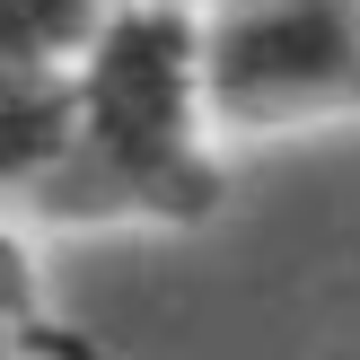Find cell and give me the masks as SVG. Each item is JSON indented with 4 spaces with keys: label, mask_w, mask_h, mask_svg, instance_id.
<instances>
[{
    "label": "cell",
    "mask_w": 360,
    "mask_h": 360,
    "mask_svg": "<svg viewBox=\"0 0 360 360\" xmlns=\"http://www.w3.org/2000/svg\"><path fill=\"white\" fill-rule=\"evenodd\" d=\"M202 0H115L79 53V132L18 211L44 229H202L220 211Z\"/></svg>",
    "instance_id": "cell-1"
},
{
    "label": "cell",
    "mask_w": 360,
    "mask_h": 360,
    "mask_svg": "<svg viewBox=\"0 0 360 360\" xmlns=\"http://www.w3.org/2000/svg\"><path fill=\"white\" fill-rule=\"evenodd\" d=\"M220 141L360 123V0H202Z\"/></svg>",
    "instance_id": "cell-2"
},
{
    "label": "cell",
    "mask_w": 360,
    "mask_h": 360,
    "mask_svg": "<svg viewBox=\"0 0 360 360\" xmlns=\"http://www.w3.org/2000/svg\"><path fill=\"white\" fill-rule=\"evenodd\" d=\"M79 132V62L70 70H0V193H27L35 176L62 167Z\"/></svg>",
    "instance_id": "cell-3"
},
{
    "label": "cell",
    "mask_w": 360,
    "mask_h": 360,
    "mask_svg": "<svg viewBox=\"0 0 360 360\" xmlns=\"http://www.w3.org/2000/svg\"><path fill=\"white\" fill-rule=\"evenodd\" d=\"M115 0H0V70H70Z\"/></svg>",
    "instance_id": "cell-4"
},
{
    "label": "cell",
    "mask_w": 360,
    "mask_h": 360,
    "mask_svg": "<svg viewBox=\"0 0 360 360\" xmlns=\"http://www.w3.org/2000/svg\"><path fill=\"white\" fill-rule=\"evenodd\" d=\"M44 326V281H35V255L9 220H0V334H35Z\"/></svg>",
    "instance_id": "cell-5"
},
{
    "label": "cell",
    "mask_w": 360,
    "mask_h": 360,
    "mask_svg": "<svg viewBox=\"0 0 360 360\" xmlns=\"http://www.w3.org/2000/svg\"><path fill=\"white\" fill-rule=\"evenodd\" d=\"M9 352H18V334H0V360H9Z\"/></svg>",
    "instance_id": "cell-6"
}]
</instances>
